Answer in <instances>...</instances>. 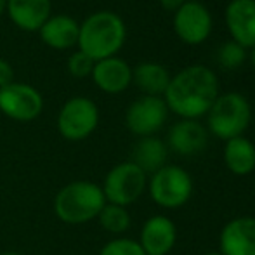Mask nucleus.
Returning <instances> with one entry per match:
<instances>
[{
	"label": "nucleus",
	"mask_w": 255,
	"mask_h": 255,
	"mask_svg": "<svg viewBox=\"0 0 255 255\" xmlns=\"http://www.w3.org/2000/svg\"><path fill=\"white\" fill-rule=\"evenodd\" d=\"M219 82L212 70L200 64L189 66L170 78L165 91V104L182 120H196L208 113L219 98Z\"/></svg>",
	"instance_id": "f257e3e1"
},
{
	"label": "nucleus",
	"mask_w": 255,
	"mask_h": 255,
	"mask_svg": "<svg viewBox=\"0 0 255 255\" xmlns=\"http://www.w3.org/2000/svg\"><path fill=\"white\" fill-rule=\"evenodd\" d=\"M125 37L127 30L122 17L110 10H99L80 24L77 45L92 61H101L120 51Z\"/></svg>",
	"instance_id": "f03ea898"
},
{
	"label": "nucleus",
	"mask_w": 255,
	"mask_h": 255,
	"mask_svg": "<svg viewBox=\"0 0 255 255\" xmlns=\"http://www.w3.org/2000/svg\"><path fill=\"white\" fill-rule=\"evenodd\" d=\"M106 205L101 186L92 181H73L57 191L54 198V214L61 222L80 226L98 219Z\"/></svg>",
	"instance_id": "7ed1b4c3"
},
{
	"label": "nucleus",
	"mask_w": 255,
	"mask_h": 255,
	"mask_svg": "<svg viewBox=\"0 0 255 255\" xmlns=\"http://www.w3.org/2000/svg\"><path fill=\"white\" fill-rule=\"evenodd\" d=\"M252 110L249 101L238 92H229L219 96L208 110V128L219 139L229 141L247 130Z\"/></svg>",
	"instance_id": "20e7f679"
},
{
	"label": "nucleus",
	"mask_w": 255,
	"mask_h": 255,
	"mask_svg": "<svg viewBox=\"0 0 255 255\" xmlns=\"http://www.w3.org/2000/svg\"><path fill=\"white\" fill-rule=\"evenodd\" d=\"M148 188V175L132 161H124L111 168L101 186L106 203L128 207L135 203Z\"/></svg>",
	"instance_id": "39448f33"
},
{
	"label": "nucleus",
	"mask_w": 255,
	"mask_h": 255,
	"mask_svg": "<svg viewBox=\"0 0 255 255\" xmlns=\"http://www.w3.org/2000/svg\"><path fill=\"white\" fill-rule=\"evenodd\" d=\"M149 196L161 208H179L193 195V179L182 167L165 165L148 182Z\"/></svg>",
	"instance_id": "423d86ee"
},
{
	"label": "nucleus",
	"mask_w": 255,
	"mask_h": 255,
	"mask_svg": "<svg viewBox=\"0 0 255 255\" xmlns=\"http://www.w3.org/2000/svg\"><path fill=\"white\" fill-rule=\"evenodd\" d=\"M99 125V110L89 98H71L57 115V130L66 141L87 139Z\"/></svg>",
	"instance_id": "0eeeda50"
},
{
	"label": "nucleus",
	"mask_w": 255,
	"mask_h": 255,
	"mask_svg": "<svg viewBox=\"0 0 255 255\" xmlns=\"http://www.w3.org/2000/svg\"><path fill=\"white\" fill-rule=\"evenodd\" d=\"M44 98L35 87L21 82H12L0 89V111L16 122H31L40 117Z\"/></svg>",
	"instance_id": "6e6552de"
},
{
	"label": "nucleus",
	"mask_w": 255,
	"mask_h": 255,
	"mask_svg": "<svg viewBox=\"0 0 255 255\" xmlns=\"http://www.w3.org/2000/svg\"><path fill=\"white\" fill-rule=\"evenodd\" d=\"M168 108L160 96H142L128 106L125 124L128 130L141 137H149L163 127Z\"/></svg>",
	"instance_id": "1a4fd4ad"
},
{
	"label": "nucleus",
	"mask_w": 255,
	"mask_h": 255,
	"mask_svg": "<svg viewBox=\"0 0 255 255\" xmlns=\"http://www.w3.org/2000/svg\"><path fill=\"white\" fill-rule=\"evenodd\" d=\"M174 30L188 45H198L208 38L212 31V16L200 2H184L174 16Z\"/></svg>",
	"instance_id": "9d476101"
},
{
	"label": "nucleus",
	"mask_w": 255,
	"mask_h": 255,
	"mask_svg": "<svg viewBox=\"0 0 255 255\" xmlns=\"http://www.w3.org/2000/svg\"><path fill=\"white\" fill-rule=\"evenodd\" d=\"M177 229L167 215H153L142 224L139 245L146 255H167L175 247Z\"/></svg>",
	"instance_id": "9b49d317"
},
{
	"label": "nucleus",
	"mask_w": 255,
	"mask_h": 255,
	"mask_svg": "<svg viewBox=\"0 0 255 255\" xmlns=\"http://www.w3.org/2000/svg\"><path fill=\"white\" fill-rule=\"evenodd\" d=\"M226 24L242 47H255V0H231L226 7Z\"/></svg>",
	"instance_id": "f8f14e48"
},
{
	"label": "nucleus",
	"mask_w": 255,
	"mask_h": 255,
	"mask_svg": "<svg viewBox=\"0 0 255 255\" xmlns=\"http://www.w3.org/2000/svg\"><path fill=\"white\" fill-rule=\"evenodd\" d=\"M222 255H255V217H236L221 231Z\"/></svg>",
	"instance_id": "ddd939ff"
},
{
	"label": "nucleus",
	"mask_w": 255,
	"mask_h": 255,
	"mask_svg": "<svg viewBox=\"0 0 255 255\" xmlns=\"http://www.w3.org/2000/svg\"><path fill=\"white\" fill-rule=\"evenodd\" d=\"M92 80L108 94H120L130 85L132 70L120 57H106V59L96 61L92 70Z\"/></svg>",
	"instance_id": "4468645a"
},
{
	"label": "nucleus",
	"mask_w": 255,
	"mask_h": 255,
	"mask_svg": "<svg viewBox=\"0 0 255 255\" xmlns=\"http://www.w3.org/2000/svg\"><path fill=\"white\" fill-rule=\"evenodd\" d=\"M10 21L24 31H38L51 17V0H7Z\"/></svg>",
	"instance_id": "2eb2a0df"
},
{
	"label": "nucleus",
	"mask_w": 255,
	"mask_h": 255,
	"mask_svg": "<svg viewBox=\"0 0 255 255\" xmlns=\"http://www.w3.org/2000/svg\"><path fill=\"white\" fill-rule=\"evenodd\" d=\"M168 146L181 156H191L207 146V130L196 120H181L168 132Z\"/></svg>",
	"instance_id": "dca6fc26"
},
{
	"label": "nucleus",
	"mask_w": 255,
	"mask_h": 255,
	"mask_svg": "<svg viewBox=\"0 0 255 255\" xmlns=\"http://www.w3.org/2000/svg\"><path fill=\"white\" fill-rule=\"evenodd\" d=\"M40 38L45 45L52 49H70L78 44V31H80V24L70 16H52L42 24Z\"/></svg>",
	"instance_id": "f3484780"
},
{
	"label": "nucleus",
	"mask_w": 255,
	"mask_h": 255,
	"mask_svg": "<svg viewBox=\"0 0 255 255\" xmlns=\"http://www.w3.org/2000/svg\"><path fill=\"white\" fill-rule=\"evenodd\" d=\"M226 167L235 175H249L255 170V146L250 139L235 137L226 141L224 146Z\"/></svg>",
	"instance_id": "a211bd4d"
},
{
	"label": "nucleus",
	"mask_w": 255,
	"mask_h": 255,
	"mask_svg": "<svg viewBox=\"0 0 255 255\" xmlns=\"http://www.w3.org/2000/svg\"><path fill=\"white\" fill-rule=\"evenodd\" d=\"M167 146L158 137H141V141L134 146L132 151V163H135L146 175L154 174L165 167L167 161Z\"/></svg>",
	"instance_id": "6ab92c4d"
},
{
	"label": "nucleus",
	"mask_w": 255,
	"mask_h": 255,
	"mask_svg": "<svg viewBox=\"0 0 255 255\" xmlns=\"http://www.w3.org/2000/svg\"><path fill=\"white\" fill-rule=\"evenodd\" d=\"M132 80L146 96H160L167 91L170 75L158 63H141L132 71Z\"/></svg>",
	"instance_id": "aec40b11"
},
{
	"label": "nucleus",
	"mask_w": 255,
	"mask_h": 255,
	"mask_svg": "<svg viewBox=\"0 0 255 255\" xmlns=\"http://www.w3.org/2000/svg\"><path fill=\"white\" fill-rule=\"evenodd\" d=\"M98 221L101 224L104 231L111 233V235H122L130 228V214H128L127 207H120V205L106 203L103 210L99 212Z\"/></svg>",
	"instance_id": "412c9836"
},
{
	"label": "nucleus",
	"mask_w": 255,
	"mask_h": 255,
	"mask_svg": "<svg viewBox=\"0 0 255 255\" xmlns=\"http://www.w3.org/2000/svg\"><path fill=\"white\" fill-rule=\"evenodd\" d=\"M99 255H146L139 242L130 238H117L108 242Z\"/></svg>",
	"instance_id": "4be33fe9"
},
{
	"label": "nucleus",
	"mask_w": 255,
	"mask_h": 255,
	"mask_svg": "<svg viewBox=\"0 0 255 255\" xmlns=\"http://www.w3.org/2000/svg\"><path fill=\"white\" fill-rule=\"evenodd\" d=\"M219 63L228 70H235L240 64L245 61V47H242L240 44H236L235 40L228 42L221 47L219 51Z\"/></svg>",
	"instance_id": "5701e85b"
},
{
	"label": "nucleus",
	"mask_w": 255,
	"mask_h": 255,
	"mask_svg": "<svg viewBox=\"0 0 255 255\" xmlns=\"http://www.w3.org/2000/svg\"><path fill=\"white\" fill-rule=\"evenodd\" d=\"M96 61H92L89 56H85L84 52H73L68 59V71L71 73V77L75 78H85L89 75H92Z\"/></svg>",
	"instance_id": "b1692460"
},
{
	"label": "nucleus",
	"mask_w": 255,
	"mask_h": 255,
	"mask_svg": "<svg viewBox=\"0 0 255 255\" xmlns=\"http://www.w3.org/2000/svg\"><path fill=\"white\" fill-rule=\"evenodd\" d=\"M14 82V70L9 61L0 59V89L7 87Z\"/></svg>",
	"instance_id": "393cba45"
},
{
	"label": "nucleus",
	"mask_w": 255,
	"mask_h": 255,
	"mask_svg": "<svg viewBox=\"0 0 255 255\" xmlns=\"http://www.w3.org/2000/svg\"><path fill=\"white\" fill-rule=\"evenodd\" d=\"M160 3L163 5V9H167V10H177L179 7L184 3V0H160Z\"/></svg>",
	"instance_id": "a878e982"
},
{
	"label": "nucleus",
	"mask_w": 255,
	"mask_h": 255,
	"mask_svg": "<svg viewBox=\"0 0 255 255\" xmlns=\"http://www.w3.org/2000/svg\"><path fill=\"white\" fill-rule=\"evenodd\" d=\"M5 3H7V0H0V14L5 10Z\"/></svg>",
	"instance_id": "bb28decb"
},
{
	"label": "nucleus",
	"mask_w": 255,
	"mask_h": 255,
	"mask_svg": "<svg viewBox=\"0 0 255 255\" xmlns=\"http://www.w3.org/2000/svg\"><path fill=\"white\" fill-rule=\"evenodd\" d=\"M252 66H254V70H255V47H254V51H252Z\"/></svg>",
	"instance_id": "cd10ccee"
},
{
	"label": "nucleus",
	"mask_w": 255,
	"mask_h": 255,
	"mask_svg": "<svg viewBox=\"0 0 255 255\" xmlns=\"http://www.w3.org/2000/svg\"><path fill=\"white\" fill-rule=\"evenodd\" d=\"M0 255H23V254H17V252H3V254H0Z\"/></svg>",
	"instance_id": "c85d7f7f"
},
{
	"label": "nucleus",
	"mask_w": 255,
	"mask_h": 255,
	"mask_svg": "<svg viewBox=\"0 0 255 255\" xmlns=\"http://www.w3.org/2000/svg\"><path fill=\"white\" fill-rule=\"evenodd\" d=\"M205 255H222V254H217V252H210V254H205Z\"/></svg>",
	"instance_id": "c756f323"
},
{
	"label": "nucleus",
	"mask_w": 255,
	"mask_h": 255,
	"mask_svg": "<svg viewBox=\"0 0 255 255\" xmlns=\"http://www.w3.org/2000/svg\"><path fill=\"white\" fill-rule=\"evenodd\" d=\"M193 2H200V0H193Z\"/></svg>",
	"instance_id": "7c9ffc66"
}]
</instances>
